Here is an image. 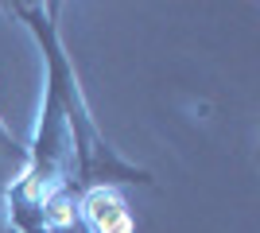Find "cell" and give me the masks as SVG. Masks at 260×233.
Returning a JSON list of instances; mask_svg holds the SVG:
<instances>
[{"label": "cell", "instance_id": "3", "mask_svg": "<svg viewBox=\"0 0 260 233\" xmlns=\"http://www.w3.org/2000/svg\"><path fill=\"white\" fill-rule=\"evenodd\" d=\"M0 155H12V159H23V148L16 144V136L4 128V121H0Z\"/></svg>", "mask_w": 260, "mask_h": 233}, {"label": "cell", "instance_id": "2", "mask_svg": "<svg viewBox=\"0 0 260 233\" xmlns=\"http://www.w3.org/2000/svg\"><path fill=\"white\" fill-rule=\"evenodd\" d=\"M86 218L98 233H128L132 229V218L124 210V202L109 187H98L86 194Z\"/></svg>", "mask_w": 260, "mask_h": 233}, {"label": "cell", "instance_id": "1", "mask_svg": "<svg viewBox=\"0 0 260 233\" xmlns=\"http://www.w3.org/2000/svg\"><path fill=\"white\" fill-rule=\"evenodd\" d=\"M16 16L27 20L39 43H43L47 66H51V86H47V105H43V124H39V136H35L31 148V171L23 175L20 190H16V202L31 198L39 206H51V198L62 190V167L66 159L78 167V183L89 190L98 187H113V183H152L148 171H136L124 159L113 155V148L101 140L98 124L89 117L86 101L78 93L74 70L66 62V51L58 43V31H54V8H27V4H12Z\"/></svg>", "mask_w": 260, "mask_h": 233}]
</instances>
